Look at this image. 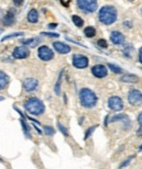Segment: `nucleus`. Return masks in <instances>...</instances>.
<instances>
[{"label": "nucleus", "mask_w": 142, "mask_h": 169, "mask_svg": "<svg viewBox=\"0 0 142 169\" xmlns=\"http://www.w3.org/2000/svg\"><path fill=\"white\" fill-rule=\"evenodd\" d=\"M99 18L102 23L109 25L117 20V10L113 6H104L99 10Z\"/></svg>", "instance_id": "obj_1"}, {"label": "nucleus", "mask_w": 142, "mask_h": 169, "mask_svg": "<svg viewBox=\"0 0 142 169\" xmlns=\"http://www.w3.org/2000/svg\"><path fill=\"white\" fill-rule=\"evenodd\" d=\"M79 97H80V102H81V104L83 106H86V108H92V106H95L96 102H97V97H96V94H95L92 90L87 89V88L82 89V90L80 91Z\"/></svg>", "instance_id": "obj_2"}, {"label": "nucleus", "mask_w": 142, "mask_h": 169, "mask_svg": "<svg viewBox=\"0 0 142 169\" xmlns=\"http://www.w3.org/2000/svg\"><path fill=\"white\" fill-rule=\"evenodd\" d=\"M25 109L28 113L34 114V115H39L45 111V106L39 99L31 98L28 99L25 103Z\"/></svg>", "instance_id": "obj_3"}, {"label": "nucleus", "mask_w": 142, "mask_h": 169, "mask_svg": "<svg viewBox=\"0 0 142 169\" xmlns=\"http://www.w3.org/2000/svg\"><path fill=\"white\" fill-rule=\"evenodd\" d=\"M78 7L85 12H94L97 9L96 0H78Z\"/></svg>", "instance_id": "obj_4"}, {"label": "nucleus", "mask_w": 142, "mask_h": 169, "mask_svg": "<svg viewBox=\"0 0 142 169\" xmlns=\"http://www.w3.org/2000/svg\"><path fill=\"white\" fill-rule=\"evenodd\" d=\"M89 64V59L87 57L84 56V55H81V54H77L73 56V66L77 67L79 69H82V68H85Z\"/></svg>", "instance_id": "obj_5"}, {"label": "nucleus", "mask_w": 142, "mask_h": 169, "mask_svg": "<svg viewBox=\"0 0 142 169\" xmlns=\"http://www.w3.org/2000/svg\"><path fill=\"white\" fill-rule=\"evenodd\" d=\"M108 106L114 111H120L124 108V102L119 97H112L108 99Z\"/></svg>", "instance_id": "obj_6"}, {"label": "nucleus", "mask_w": 142, "mask_h": 169, "mask_svg": "<svg viewBox=\"0 0 142 169\" xmlns=\"http://www.w3.org/2000/svg\"><path fill=\"white\" fill-rule=\"evenodd\" d=\"M128 100L130 102V104L132 106H138L141 103V100H142V94L141 92L139 90H132L130 91L129 96H128Z\"/></svg>", "instance_id": "obj_7"}, {"label": "nucleus", "mask_w": 142, "mask_h": 169, "mask_svg": "<svg viewBox=\"0 0 142 169\" xmlns=\"http://www.w3.org/2000/svg\"><path fill=\"white\" fill-rule=\"evenodd\" d=\"M38 56L42 61H50L54 57L53 51L47 46H42L38 49Z\"/></svg>", "instance_id": "obj_8"}, {"label": "nucleus", "mask_w": 142, "mask_h": 169, "mask_svg": "<svg viewBox=\"0 0 142 169\" xmlns=\"http://www.w3.org/2000/svg\"><path fill=\"white\" fill-rule=\"evenodd\" d=\"M30 55V49L25 46H20L16 47L13 52V57L18 58V59H22V58H26Z\"/></svg>", "instance_id": "obj_9"}, {"label": "nucleus", "mask_w": 142, "mask_h": 169, "mask_svg": "<svg viewBox=\"0 0 142 169\" xmlns=\"http://www.w3.org/2000/svg\"><path fill=\"white\" fill-rule=\"evenodd\" d=\"M92 73L95 77L97 78H104L107 76V69L103 65H96L92 68Z\"/></svg>", "instance_id": "obj_10"}, {"label": "nucleus", "mask_w": 142, "mask_h": 169, "mask_svg": "<svg viewBox=\"0 0 142 169\" xmlns=\"http://www.w3.org/2000/svg\"><path fill=\"white\" fill-rule=\"evenodd\" d=\"M23 86H24V89L26 90V91H33V90H35L36 88H37V86H38V81L34 79V78H28V79H25L24 80V83H23Z\"/></svg>", "instance_id": "obj_11"}, {"label": "nucleus", "mask_w": 142, "mask_h": 169, "mask_svg": "<svg viewBox=\"0 0 142 169\" xmlns=\"http://www.w3.org/2000/svg\"><path fill=\"white\" fill-rule=\"evenodd\" d=\"M53 45H54V49H56L58 53H60V54H67V53H69L71 51L70 46H68V45H66V44L61 42H55Z\"/></svg>", "instance_id": "obj_12"}, {"label": "nucleus", "mask_w": 142, "mask_h": 169, "mask_svg": "<svg viewBox=\"0 0 142 169\" xmlns=\"http://www.w3.org/2000/svg\"><path fill=\"white\" fill-rule=\"evenodd\" d=\"M110 40H112V42L114 44L119 45V44L124 43L125 36H124V34H121L120 32H118V31H114V32H112V34H110Z\"/></svg>", "instance_id": "obj_13"}, {"label": "nucleus", "mask_w": 142, "mask_h": 169, "mask_svg": "<svg viewBox=\"0 0 142 169\" xmlns=\"http://www.w3.org/2000/svg\"><path fill=\"white\" fill-rule=\"evenodd\" d=\"M8 81H9V78H8L7 75L5 73L0 71V90L6 88V86L8 84Z\"/></svg>", "instance_id": "obj_14"}, {"label": "nucleus", "mask_w": 142, "mask_h": 169, "mask_svg": "<svg viewBox=\"0 0 142 169\" xmlns=\"http://www.w3.org/2000/svg\"><path fill=\"white\" fill-rule=\"evenodd\" d=\"M28 20L30 22H32V23L37 22V20H38V13H37V11H36L35 9H32V10L28 12Z\"/></svg>", "instance_id": "obj_15"}, {"label": "nucleus", "mask_w": 142, "mask_h": 169, "mask_svg": "<svg viewBox=\"0 0 142 169\" xmlns=\"http://www.w3.org/2000/svg\"><path fill=\"white\" fill-rule=\"evenodd\" d=\"M3 22H5V25H11L12 23L14 22V14L11 12V11H9L7 14H6V17H5V19H3Z\"/></svg>", "instance_id": "obj_16"}, {"label": "nucleus", "mask_w": 142, "mask_h": 169, "mask_svg": "<svg viewBox=\"0 0 142 169\" xmlns=\"http://www.w3.org/2000/svg\"><path fill=\"white\" fill-rule=\"evenodd\" d=\"M138 80H139V78L135 75H127V76H124L121 78V81H125V83H137Z\"/></svg>", "instance_id": "obj_17"}, {"label": "nucleus", "mask_w": 142, "mask_h": 169, "mask_svg": "<svg viewBox=\"0 0 142 169\" xmlns=\"http://www.w3.org/2000/svg\"><path fill=\"white\" fill-rule=\"evenodd\" d=\"M84 34L85 36L87 37H93V36L96 34V31L93 27H87V28L84 29Z\"/></svg>", "instance_id": "obj_18"}, {"label": "nucleus", "mask_w": 142, "mask_h": 169, "mask_svg": "<svg viewBox=\"0 0 142 169\" xmlns=\"http://www.w3.org/2000/svg\"><path fill=\"white\" fill-rule=\"evenodd\" d=\"M38 39H32V40H25V41H22V44H25L28 46H32V47H35L36 45L38 44Z\"/></svg>", "instance_id": "obj_19"}, {"label": "nucleus", "mask_w": 142, "mask_h": 169, "mask_svg": "<svg viewBox=\"0 0 142 169\" xmlns=\"http://www.w3.org/2000/svg\"><path fill=\"white\" fill-rule=\"evenodd\" d=\"M72 21H73V23H74L77 27H82V25H83V20H82L80 17H78V15H73V17H72Z\"/></svg>", "instance_id": "obj_20"}, {"label": "nucleus", "mask_w": 142, "mask_h": 169, "mask_svg": "<svg viewBox=\"0 0 142 169\" xmlns=\"http://www.w3.org/2000/svg\"><path fill=\"white\" fill-rule=\"evenodd\" d=\"M108 67H109L110 71H113L114 73H116V74L121 73V68H119L118 66H116V65H114V64H108Z\"/></svg>", "instance_id": "obj_21"}, {"label": "nucleus", "mask_w": 142, "mask_h": 169, "mask_svg": "<svg viewBox=\"0 0 142 169\" xmlns=\"http://www.w3.org/2000/svg\"><path fill=\"white\" fill-rule=\"evenodd\" d=\"M122 119H125V120H128V116L126 115V114H119V115H115V116H113L112 121H113V122H116V121L122 120Z\"/></svg>", "instance_id": "obj_22"}, {"label": "nucleus", "mask_w": 142, "mask_h": 169, "mask_svg": "<svg viewBox=\"0 0 142 169\" xmlns=\"http://www.w3.org/2000/svg\"><path fill=\"white\" fill-rule=\"evenodd\" d=\"M57 126H58V128H59V130H60V131H61V132H62V133H64V135H68V131L66 130V127H64V125L61 124V123L57 122Z\"/></svg>", "instance_id": "obj_23"}, {"label": "nucleus", "mask_w": 142, "mask_h": 169, "mask_svg": "<svg viewBox=\"0 0 142 169\" xmlns=\"http://www.w3.org/2000/svg\"><path fill=\"white\" fill-rule=\"evenodd\" d=\"M23 35V32H19V33H14V34H10V35L8 36H5L3 39H2V41H6L8 39H11V37H14V36H21Z\"/></svg>", "instance_id": "obj_24"}, {"label": "nucleus", "mask_w": 142, "mask_h": 169, "mask_svg": "<svg viewBox=\"0 0 142 169\" xmlns=\"http://www.w3.org/2000/svg\"><path fill=\"white\" fill-rule=\"evenodd\" d=\"M21 123H22V126L24 127V131H25V133L28 135V130H30V128H28V124L25 123V120H24V119H21Z\"/></svg>", "instance_id": "obj_25"}, {"label": "nucleus", "mask_w": 142, "mask_h": 169, "mask_svg": "<svg viewBox=\"0 0 142 169\" xmlns=\"http://www.w3.org/2000/svg\"><path fill=\"white\" fill-rule=\"evenodd\" d=\"M97 44H99V46H101V47H104V49L107 47V42L105 40H99Z\"/></svg>", "instance_id": "obj_26"}, {"label": "nucleus", "mask_w": 142, "mask_h": 169, "mask_svg": "<svg viewBox=\"0 0 142 169\" xmlns=\"http://www.w3.org/2000/svg\"><path fill=\"white\" fill-rule=\"evenodd\" d=\"M44 128H45V132H46V134H47V135H54V133H55V132H54V130H53L51 127L45 126Z\"/></svg>", "instance_id": "obj_27"}, {"label": "nucleus", "mask_w": 142, "mask_h": 169, "mask_svg": "<svg viewBox=\"0 0 142 169\" xmlns=\"http://www.w3.org/2000/svg\"><path fill=\"white\" fill-rule=\"evenodd\" d=\"M132 158H133V157H130V158H128L126 162H122V165H120V166H119V168H124V167H126L127 165H129V162L132 160Z\"/></svg>", "instance_id": "obj_28"}, {"label": "nucleus", "mask_w": 142, "mask_h": 169, "mask_svg": "<svg viewBox=\"0 0 142 169\" xmlns=\"http://www.w3.org/2000/svg\"><path fill=\"white\" fill-rule=\"evenodd\" d=\"M43 35H47V36H51V37H59V34L57 33H48V32H43Z\"/></svg>", "instance_id": "obj_29"}, {"label": "nucleus", "mask_w": 142, "mask_h": 169, "mask_svg": "<svg viewBox=\"0 0 142 169\" xmlns=\"http://www.w3.org/2000/svg\"><path fill=\"white\" fill-rule=\"evenodd\" d=\"M95 127H96V126L90 127V130H89V131H87V132H86V134H85V136H84V140H86V138H87V137H89V136H90V135H91V133H92L93 131H94V130H95Z\"/></svg>", "instance_id": "obj_30"}, {"label": "nucleus", "mask_w": 142, "mask_h": 169, "mask_svg": "<svg viewBox=\"0 0 142 169\" xmlns=\"http://www.w3.org/2000/svg\"><path fill=\"white\" fill-rule=\"evenodd\" d=\"M70 1H71V0H60L61 5H62L64 7H68V6L70 5Z\"/></svg>", "instance_id": "obj_31"}, {"label": "nucleus", "mask_w": 142, "mask_h": 169, "mask_svg": "<svg viewBox=\"0 0 142 169\" xmlns=\"http://www.w3.org/2000/svg\"><path fill=\"white\" fill-rule=\"evenodd\" d=\"M13 2L16 6H21L22 3H23V0H13Z\"/></svg>", "instance_id": "obj_32"}, {"label": "nucleus", "mask_w": 142, "mask_h": 169, "mask_svg": "<svg viewBox=\"0 0 142 169\" xmlns=\"http://www.w3.org/2000/svg\"><path fill=\"white\" fill-rule=\"evenodd\" d=\"M57 27V23H54V24H48V28L49 29H54Z\"/></svg>", "instance_id": "obj_33"}, {"label": "nucleus", "mask_w": 142, "mask_h": 169, "mask_svg": "<svg viewBox=\"0 0 142 169\" xmlns=\"http://www.w3.org/2000/svg\"><path fill=\"white\" fill-rule=\"evenodd\" d=\"M141 53H142V51H141V49H139V55H138V56H139V62H140V63H141V62H142V58H141Z\"/></svg>", "instance_id": "obj_34"}, {"label": "nucleus", "mask_w": 142, "mask_h": 169, "mask_svg": "<svg viewBox=\"0 0 142 169\" xmlns=\"http://www.w3.org/2000/svg\"><path fill=\"white\" fill-rule=\"evenodd\" d=\"M141 113L139 114V118H138V122H139V124H140V126H141Z\"/></svg>", "instance_id": "obj_35"}, {"label": "nucleus", "mask_w": 142, "mask_h": 169, "mask_svg": "<svg viewBox=\"0 0 142 169\" xmlns=\"http://www.w3.org/2000/svg\"><path fill=\"white\" fill-rule=\"evenodd\" d=\"M130 1H133V0H130Z\"/></svg>", "instance_id": "obj_36"}]
</instances>
